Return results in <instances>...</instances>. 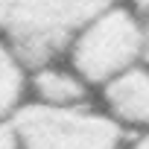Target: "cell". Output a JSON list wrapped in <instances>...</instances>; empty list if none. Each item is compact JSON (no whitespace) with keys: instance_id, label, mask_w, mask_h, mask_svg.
Returning <instances> with one entry per match:
<instances>
[{"instance_id":"cell-7","label":"cell","mask_w":149,"mask_h":149,"mask_svg":"<svg viewBox=\"0 0 149 149\" xmlns=\"http://www.w3.org/2000/svg\"><path fill=\"white\" fill-rule=\"evenodd\" d=\"M0 149H21V137H18V126L12 117L0 120Z\"/></svg>"},{"instance_id":"cell-1","label":"cell","mask_w":149,"mask_h":149,"mask_svg":"<svg viewBox=\"0 0 149 149\" xmlns=\"http://www.w3.org/2000/svg\"><path fill=\"white\" fill-rule=\"evenodd\" d=\"M114 3L117 0H9L6 44L24 67L38 70L70 50L73 38Z\"/></svg>"},{"instance_id":"cell-9","label":"cell","mask_w":149,"mask_h":149,"mask_svg":"<svg viewBox=\"0 0 149 149\" xmlns=\"http://www.w3.org/2000/svg\"><path fill=\"white\" fill-rule=\"evenodd\" d=\"M6 15H9V0H0V29L6 24Z\"/></svg>"},{"instance_id":"cell-6","label":"cell","mask_w":149,"mask_h":149,"mask_svg":"<svg viewBox=\"0 0 149 149\" xmlns=\"http://www.w3.org/2000/svg\"><path fill=\"white\" fill-rule=\"evenodd\" d=\"M26 88V67L15 56L9 44L0 41V120L12 117L21 108V97Z\"/></svg>"},{"instance_id":"cell-10","label":"cell","mask_w":149,"mask_h":149,"mask_svg":"<svg viewBox=\"0 0 149 149\" xmlns=\"http://www.w3.org/2000/svg\"><path fill=\"white\" fill-rule=\"evenodd\" d=\"M143 35H146V53H149V15L143 18Z\"/></svg>"},{"instance_id":"cell-4","label":"cell","mask_w":149,"mask_h":149,"mask_svg":"<svg viewBox=\"0 0 149 149\" xmlns=\"http://www.w3.org/2000/svg\"><path fill=\"white\" fill-rule=\"evenodd\" d=\"M108 114L120 126L149 129V64H134L102 85Z\"/></svg>"},{"instance_id":"cell-2","label":"cell","mask_w":149,"mask_h":149,"mask_svg":"<svg viewBox=\"0 0 149 149\" xmlns=\"http://www.w3.org/2000/svg\"><path fill=\"white\" fill-rule=\"evenodd\" d=\"M67 56L88 85H105L146 56L143 21L134 9L114 3L73 38Z\"/></svg>"},{"instance_id":"cell-8","label":"cell","mask_w":149,"mask_h":149,"mask_svg":"<svg viewBox=\"0 0 149 149\" xmlns=\"http://www.w3.org/2000/svg\"><path fill=\"white\" fill-rule=\"evenodd\" d=\"M123 149H149V132H140L132 143H126Z\"/></svg>"},{"instance_id":"cell-5","label":"cell","mask_w":149,"mask_h":149,"mask_svg":"<svg viewBox=\"0 0 149 149\" xmlns=\"http://www.w3.org/2000/svg\"><path fill=\"white\" fill-rule=\"evenodd\" d=\"M32 91L38 97V102L53 105V108H79L88 102V82L79 76L76 70L67 67H56V64H44L38 70H32Z\"/></svg>"},{"instance_id":"cell-3","label":"cell","mask_w":149,"mask_h":149,"mask_svg":"<svg viewBox=\"0 0 149 149\" xmlns=\"http://www.w3.org/2000/svg\"><path fill=\"white\" fill-rule=\"evenodd\" d=\"M21 149H123L126 129L111 117L79 108H53L44 102L21 105L12 114Z\"/></svg>"}]
</instances>
